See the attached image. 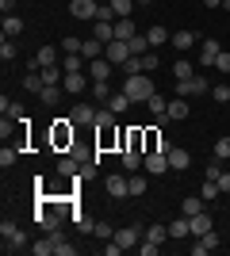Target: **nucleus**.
<instances>
[{"label": "nucleus", "instance_id": "nucleus-41", "mask_svg": "<svg viewBox=\"0 0 230 256\" xmlns=\"http://www.w3.org/2000/svg\"><path fill=\"white\" fill-rule=\"evenodd\" d=\"M96 237H100V241H111V237H115V226L100 218V222H96Z\"/></svg>", "mask_w": 230, "mask_h": 256}, {"label": "nucleus", "instance_id": "nucleus-10", "mask_svg": "<svg viewBox=\"0 0 230 256\" xmlns=\"http://www.w3.org/2000/svg\"><path fill=\"white\" fill-rule=\"evenodd\" d=\"M138 237H142V230H138V226H123V230H115V237H111V241H119L123 248H131V245H138Z\"/></svg>", "mask_w": 230, "mask_h": 256}, {"label": "nucleus", "instance_id": "nucleus-42", "mask_svg": "<svg viewBox=\"0 0 230 256\" xmlns=\"http://www.w3.org/2000/svg\"><path fill=\"white\" fill-rule=\"evenodd\" d=\"M73 222H77V230H81V234H96V222H92V218H85V214H73Z\"/></svg>", "mask_w": 230, "mask_h": 256}, {"label": "nucleus", "instance_id": "nucleus-17", "mask_svg": "<svg viewBox=\"0 0 230 256\" xmlns=\"http://www.w3.org/2000/svg\"><path fill=\"white\" fill-rule=\"evenodd\" d=\"M165 118H173V122H180V118H188V100H184V96L169 100V111H165Z\"/></svg>", "mask_w": 230, "mask_h": 256}, {"label": "nucleus", "instance_id": "nucleus-12", "mask_svg": "<svg viewBox=\"0 0 230 256\" xmlns=\"http://www.w3.org/2000/svg\"><path fill=\"white\" fill-rule=\"evenodd\" d=\"M219 245V234L211 230V234H203V237H196V245H192V256H207L211 248Z\"/></svg>", "mask_w": 230, "mask_h": 256}, {"label": "nucleus", "instance_id": "nucleus-8", "mask_svg": "<svg viewBox=\"0 0 230 256\" xmlns=\"http://www.w3.org/2000/svg\"><path fill=\"white\" fill-rule=\"evenodd\" d=\"M108 195L111 199H127V195H131V180H127V176H108Z\"/></svg>", "mask_w": 230, "mask_h": 256}, {"label": "nucleus", "instance_id": "nucleus-28", "mask_svg": "<svg viewBox=\"0 0 230 256\" xmlns=\"http://www.w3.org/2000/svg\"><path fill=\"white\" fill-rule=\"evenodd\" d=\"M81 54H85L88 62H92V58H104V42H100V38H85V42H81Z\"/></svg>", "mask_w": 230, "mask_h": 256}, {"label": "nucleus", "instance_id": "nucleus-31", "mask_svg": "<svg viewBox=\"0 0 230 256\" xmlns=\"http://www.w3.org/2000/svg\"><path fill=\"white\" fill-rule=\"evenodd\" d=\"M0 111L8 118H23V104H16V100H8V96H0Z\"/></svg>", "mask_w": 230, "mask_h": 256}, {"label": "nucleus", "instance_id": "nucleus-58", "mask_svg": "<svg viewBox=\"0 0 230 256\" xmlns=\"http://www.w3.org/2000/svg\"><path fill=\"white\" fill-rule=\"evenodd\" d=\"M203 4H207V8H222V0H203Z\"/></svg>", "mask_w": 230, "mask_h": 256}, {"label": "nucleus", "instance_id": "nucleus-49", "mask_svg": "<svg viewBox=\"0 0 230 256\" xmlns=\"http://www.w3.org/2000/svg\"><path fill=\"white\" fill-rule=\"evenodd\" d=\"M157 65H161V62H157V54H142V73H153V69H157Z\"/></svg>", "mask_w": 230, "mask_h": 256}, {"label": "nucleus", "instance_id": "nucleus-4", "mask_svg": "<svg viewBox=\"0 0 230 256\" xmlns=\"http://www.w3.org/2000/svg\"><path fill=\"white\" fill-rule=\"evenodd\" d=\"M104 58H108L111 65H123L127 58H134L131 54V42H123V38H115V42H108L104 46Z\"/></svg>", "mask_w": 230, "mask_h": 256}, {"label": "nucleus", "instance_id": "nucleus-40", "mask_svg": "<svg viewBox=\"0 0 230 256\" xmlns=\"http://www.w3.org/2000/svg\"><path fill=\"white\" fill-rule=\"evenodd\" d=\"M199 195H203V203H211V199H219V195H222V192H219V180H207Z\"/></svg>", "mask_w": 230, "mask_h": 256}, {"label": "nucleus", "instance_id": "nucleus-18", "mask_svg": "<svg viewBox=\"0 0 230 256\" xmlns=\"http://www.w3.org/2000/svg\"><path fill=\"white\" fill-rule=\"evenodd\" d=\"M88 80H92V76H85V73H66L62 88H66V92H85V88H88Z\"/></svg>", "mask_w": 230, "mask_h": 256}, {"label": "nucleus", "instance_id": "nucleus-3", "mask_svg": "<svg viewBox=\"0 0 230 256\" xmlns=\"http://www.w3.org/2000/svg\"><path fill=\"white\" fill-rule=\"evenodd\" d=\"M69 16H73V20H96L100 0H69Z\"/></svg>", "mask_w": 230, "mask_h": 256}, {"label": "nucleus", "instance_id": "nucleus-11", "mask_svg": "<svg viewBox=\"0 0 230 256\" xmlns=\"http://www.w3.org/2000/svg\"><path fill=\"white\" fill-rule=\"evenodd\" d=\"M88 76H92V80H108L111 76V62L108 58H92V62H88Z\"/></svg>", "mask_w": 230, "mask_h": 256}, {"label": "nucleus", "instance_id": "nucleus-22", "mask_svg": "<svg viewBox=\"0 0 230 256\" xmlns=\"http://www.w3.org/2000/svg\"><path fill=\"white\" fill-rule=\"evenodd\" d=\"M146 107H150V115H157V122H165V111H169V100H165V96L153 92V96L146 100Z\"/></svg>", "mask_w": 230, "mask_h": 256}, {"label": "nucleus", "instance_id": "nucleus-55", "mask_svg": "<svg viewBox=\"0 0 230 256\" xmlns=\"http://www.w3.org/2000/svg\"><path fill=\"white\" fill-rule=\"evenodd\" d=\"M215 69H222V73H230V54H226V50L219 54V62H215Z\"/></svg>", "mask_w": 230, "mask_h": 256}, {"label": "nucleus", "instance_id": "nucleus-21", "mask_svg": "<svg viewBox=\"0 0 230 256\" xmlns=\"http://www.w3.org/2000/svg\"><path fill=\"white\" fill-rule=\"evenodd\" d=\"M104 107H108V111H115V115H123V111L131 107V100H127V92H111V96L104 100Z\"/></svg>", "mask_w": 230, "mask_h": 256}, {"label": "nucleus", "instance_id": "nucleus-32", "mask_svg": "<svg viewBox=\"0 0 230 256\" xmlns=\"http://www.w3.org/2000/svg\"><path fill=\"white\" fill-rule=\"evenodd\" d=\"M23 88H27V92H35V96H39V92H43V88H46L43 73H27V76H23Z\"/></svg>", "mask_w": 230, "mask_h": 256}, {"label": "nucleus", "instance_id": "nucleus-27", "mask_svg": "<svg viewBox=\"0 0 230 256\" xmlns=\"http://www.w3.org/2000/svg\"><path fill=\"white\" fill-rule=\"evenodd\" d=\"M203 210V195H188L184 203H180V214H184V218H192V214H199Z\"/></svg>", "mask_w": 230, "mask_h": 256}, {"label": "nucleus", "instance_id": "nucleus-24", "mask_svg": "<svg viewBox=\"0 0 230 256\" xmlns=\"http://www.w3.org/2000/svg\"><path fill=\"white\" fill-rule=\"evenodd\" d=\"M0 31H4V38H16V34L23 31V20H20V16H4V23H0Z\"/></svg>", "mask_w": 230, "mask_h": 256}, {"label": "nucleus", "instance_id": "nucleus-47", "mask_svg": "<svg viewBox=\"0 0 230 256\" xmlns=\"http://www.w3.org/2000/svg\"><path fill=\"white\" fill-rule=\"evenodd\" d=\"M203 92H211V84L196 73V76H192V96H203Z\"/></svg>", "mask_w": 230, "mask_h": 256}, {"label": "nucleus", "instance_id": "nucleus-52", "mask_svg": "<svg viewBox=\"0 0 230 256\" xmlns=\"http://www.w3.org/2000/svg\"><path fill=\"white\" fill-rule=\"evenodd\" d=\"M203 176H207V180H219V176H222V168H219V157H215V160L207 164V172H203Z\"/></svg>", "mask_w": 230, "mask_h": 256}, {"label": "nucleus", "instance_id": "nucleus-37", "mask_svg": "<svg viewBox=\"0 0 230 256\" xmlns=\"http://www.w3.org/2000/svg\"><path fill=\"white\" fill-rule=\"evenodd\" d=\"M31 252H35V256H50V252H54V241H50V234L39 237V241L31 245Z\"/></svg>", "mask_w": 230, "mask_h": 256}, {"label": "nucleus", "instance_id": "nucleus-13", "mask_svg": "<svg viewBox=\"0 0 230 256\" xmlns=\"http://www.w3.org/2000/svg\"><path fill=\"white\" fill-rule=\"evenodd\" d=\"M188 164H192V153H188V150H176V146H173V150H169V168H173V172H184Z\"/></svg>", "mask_w": 230, "mask_h": 256}, {"label": "nucleus", "instance_id": "nucleus-34", "mask_svg": "<svg viewBox=\"0 0 230 256\" xmlns=\"http://www.w3.org/2000/svg\"><path fill=\"white\" fill-rule=\"evenodd\" d=\"M150 50H153V46H150L146 34H134V38H131V54H134V58H142V54H150Z\"/></svg>", "mask_w": 230, "mask_h": 256}, {"label": "nucleus", "instance_id": "nucleus-59", "mask_svg": "<svg viewBox=\"0 0 230 256\" xmlns=\"http://www.w3.org/2000/svg\"><path fill=\"white\" fill-rule=\"evenodd\" d=\"M134 4H153V0H134Z\"/></svg>", "mask_w": 230, "mask_h": 256}, {"label": "nucleus", "instance_id": "nucleus-48", "mask_svg": "<svg viewBox=\"0 0 230 256\" xmlns=\"http://www.w3.org/2000/svg\"><path fill=\"white\" fill-rule=\"evenodd\" d=\"M16 157H20V153L12 150V146H4V150H0V164H4V168H12V164H16Z\"/></svg>", "mask_w": 230, "mask_h": 256}, {"label": "nucleus", "instance_id": "nucleus-45", "mask_svg": "<svg viewBox=\"0 0 230 256\" xmlns=\"http://www.w3.org/2000/svg\"><path fill=\"white\" fill-rule=\"evenodd\" d=\"M211 96H215L222 107H226V104H230V84H215V88H211Z\"/></svg>", "mask_w": 230, "mask_h": 256}, {"label": "nucleus", "instance_id": "nucleus-35", "mask_svg": "<svg viewBox=\"0 0 230 256\" xmlns=\"http://www.w3.org/2000/svg\"><path fill=\"white\" fill-rule=\"evenodd\" d=\"M39 100H43V104H46V107H54V104H58V100H62V88H58V84H46V88H43V92H39Z\"/></svg>", "mask_w": 230, "mask_h": 256}, {"label": "nucleus", "instance_id": "nucleus-46", "mask_svg": "<svg viewBox=\"0 0 230 256\" xmlns=\"http://www.w3.org/2000/svg\"><path fill=\"white\" fill-rule=\"evenodd\" d=\"M123 73H127V76L142 73V58H127V62H123Z\"/></svg>", "mask_w": 230, "mask_h": 256}, {"label": "nucleus", "instance_id": "nucleus-6", "mask_svg": "<svg viewBox=\"0 0 230 256\" xmlns=\"http://www.w3.org/2000/svg\"><path fill=\"white\" fill-rule=\"evenodd\" d=\"M69 122H73V126H85V122H96V107H92V104H77L73 111H69Z\"/></svg>", "mask_w": 230, "mask_h": 256}, {"label": "nucleus", "instance_id": "nucleus-53", "mask_svg": "<svg viewBox=\"0 0 230 256\" xmlns=\"http://www.w3.org/2000/svg\"><path fill=\"white\" fill-rule=\"evenodd\" d=\"M138 252H142V256H157V245H153V241H146V237H142V245H138Z\"/></svg>", "mask_w": 230, "mask_h": 256}, {"label": "nucleus", "instance_id": "nucleus-60", "mask_svg": "<svg viewBox=\"0 0 230 256\" xmlns=\"http://www.w3.org/2000/svg\"><path fill=\"white\" fill-rule=\"evenodd\" d=\"M100 4H108V0H100Z\"/></svg>", "mask_w": 230, "mask_h": 256}, {"label": "nucleus", "instance_id": "nucleus-5", "mask_svg": "<svg viewBox=\"0 0 230 256\" xmlns=\"http://www.w3.org/2000/svg\"><path fill=\"white\" fill-rule=\"evenodd\" d=\"M142 168H146V172H153V176L169 172V153H161V150H150V153H146V160H142Z\"/></svg>", "mask_w": 230, "mask_h": 256}, {"label": "nucleus", "instance_id": "nucleus-57", "mask_svg": "<svg viewBox=\"0 0 230 256\" xmlns=\"http://www.w3.org/2000/svg\"><path fill=\"white\" fill-rule=\"evenodd\" d=\"M219 192H230V172H222V176H219Z\"/></svg>", "mask_w": 230, "mask_h": 256}, {"label": "nucleus", "instance_id": "nucleus-9", "mask_svg": "<svg viewBox=\"0 0 230 256\" xmlns=\"http://www.w3.org/2000/svg\"><path fill=\"white\" fill-rule=\"evenodd\" d=\"M46 65H58V50H54V46H39V54H35L31 69L39 73V69H46Z\"/></svg>", "mask_w": 230, "mask_h": 256}, {"label": "nucleus", "instance_id": "nucleus-36", "mask_svg": "<svg viewBox=\"0 0 230 256\" xmlns=\"http://www.w3.org/2000/svg\"><path fill=\"white\" fill-rule=\"evenodd\" d=\"M39 73H43L46 84H58V80H66V76H62V73H66L62 65H46V69H39Z\"/></svg>", "mask_w": 230, "mask_h": 256}, {"label": "nucleus", "instance_id": "nucleus-25", "mask_svg": "<svg viewBox=\"0 0 230 256\" xmlns=\"http://www.w3.org/2000/svg\"><path fill=\"white\" fill-rule=\"evenodd\" d=\"M85 65H88V58H85V54H66V62H62V69H66V73H81Z\"/></svg>", "mask_w": 230, "mask_h": 256}, {"label": "nucleus", "instance_id": "nucleus-44", "mask_svg": "<svg viewBox=\"0 0 230 256\" xmlns=\"http://www.w3.org/2000/svg\"><path fill=\"white\" fill-rule=\"evenodd\" d=\"M215 157H219V160H226V157H230V134H222V138L215 142Z\"/></svg>", "mask_w": 230, "mask_h": 256}, {"label": "nucleus", "instance_id": "nucleus-19", "mask_svg": "<svg viewBox=\"0 0 230 256\" xmlns=\"http://www.w3.org/2000/svg\"><path fill=\"white\" fill-rule=\"evenodd\" d=\"M134 34H138V31H134V20H131V16H123V20H115V38H123V42H131Z\"/></svg>", "mask_w": 230, "mask_h": 256}, {"label": "nucleus", "instance_id": "nucleus-38", "mask_svg": "<svg viewBox=\"0 0 230 256\" xmlns=\"http://www.w3.org/2000/svg\"><path fill=\"white\" fill-rule=\"evenodd\" d=\"M173 76H176V80H192V76H196V73H192V62H176Z\"/></svg>", "mask_w": 230, "mask_h": 256}, {"label": "nucleus", "instance_id": "nucleus-15", "mask_svg": "<svg viewBox=\"0 0 230 256\" xmlns=\"http://www.w3.org/2000/svg\"><path fill=\"white\" fill-rule=\"evenodd\" d=\"M81 168H85V164H81V160H77L73 153L58 160V172H62V176H69V180H77V176H81Z\"/></svg>", "mask_w": 230, "mask_h": 256}, {"label": "nucleus", "instance_id": "nucleus-16", "mask_svg": "<svg viewBox=\"0 0 230 256\" xmlns=\"http://www.w3.org/2000/svg\"><path fill=\"white\" fill-rule=\"evenodd\" d=\"M215 230V222H211V214H192V237H203V234H211Z\"/></svg>", "mask_w": 230, "mask_h": 256}, {"label": "nucleus", "instance_id": "nucleus-51", "mask_svg": "<svg viewBox=\"0 0 230 256\" xmlns=\"http://www.w3.org/2000/svg\"><path fill=\"white\" fill-rule=\"evenodd\" d=\"M81 42H85V38H73V34H69L66 42H62V50L66 54H81Z\"/></svg>", "mask_w": 230, "mask_h": 256}, {"label": "nucleus", "instance_id": "nucleus-23", "mask_svg": "<svg viewBox=\"0 0 230 256\" xmlns=\"http://www.w3.org/2000/svg\"><path fill=\"white\" fill-rule=\"evenodd\" d=\"M169 42H173L176 50H192V42H199V34H196V31H176Z\"/></svg>", "mask_w": 230, "mask_h": 256}, {"label": "nucleus", "instance_id": "nucleus-30", "mask_svg": "<svg viewBox=\"0 0 230 256\" xmlns=\"http://www.w3.org/2000/svg\"><path fill=\"white\" fill-rule=\"evenodd\" d=\"M142 237H146V241H153V245H161L165 237H169V226H146Z\"/></svg>", "mask_w": 230, "mask_h": 256}, {"label": "nucleus", "instance_id": "nucleus-43", "mask_svg": "<svg viewBox=\"0 0 230 256\" xmlns=\"http://www.w3.org/2000/svg\"><path fill=\"white\" fill-rule=\"evenodd\" d=\"M108 4L115 8V16H119V20H123V16H131V8H134V0H108Z\"/></svg>", "mask_w": 230, "mask_h": 256}, {"label": "nucleus", "instance_id": "nucleus-14", "mask_svg": "<svg viewBox=\"0 0 230 256\" xmlns=\"http://www.w3.org/2000/svg\"><path fill=\"white\" fill-rule=\"evenodd\" d=\"M96 27H92V38H100V42L108 46V42H115V23H104V20H92Z\"/></svg>", "mask_w": 230, "mask_h": 256}, {"label": "nucleus", "instance_id": "nucleus-7", "mask_svg": "<svg viewBox=\"0 0 230 256\" xmlns=\"http://www.w3.org/2000/svg\"><path fill=\"white\" fill-rule=\"evenodd\" d=\"M219 54H222V46L215 42V38H203V42H199V65H215Z\"/></svg>", "mask_w": 230, "mask_h": 256}, {"label": "nucleus", "instance_id": "nucleus-26", "mask_svg": "<svg viewBox=\"0 0 230 256\" xmlns=\"http://www.w3.org/2000/svg\"><path fill=\"white\" fill-rule=\"evenodd\" d=\"M142 160H146V153L142 150H123V168H142Z\"/></svg>", "mask_w": 230, "mask_h": 256}, {"label": "nucleus", "instance_id": "nucleus-56", "mask_svg": "<svg viewBox=\"0 0 230 256\" xmlns=\"http://www.w3.org/2000/svg\"><path fill=\"white\" fill-rule=\"evenodd\" d=\"M0 12H4V16H16V0H0Z\"/></svg>", "mask_w": 230, "mask_h": 256}, {"label": "nucleus", "instance_id": "nucleus-20", "mask_svg": "<svg viewBox=\"0 0 230 256\" xmlns=\"http://www.w3.org/2000/svg\"><path fill=\"white\" fill-rule=\"evenodd\" d=\"M169 237H176V241H180V237H192V218L180 214L176 222H169Z\"/></svg>", "mask_w": 230, "mask_h": 256}, {"label": "nucleus", "instance_id": "nucleus-2", "mask_svg": "<svg viewBox=\"0 0 230 256\" xmlns=\"http://www.w3.org/2000/svg\"><path fill=\"white\" fill-rule=\"evenodd\" d=\"M0 237H4V252H20V248H31V237L27 230L16 222H0Z\"/></svg>", "mask_w": 230, "mask_h": 256}, {"label": "nucleus", "instance_id": "nucleus-1", "mask_svg": "<svg viewBox=\"0 0 230 256\" xmlns=\"http://www.w3.org/2000/svg\"><path fill=\"white\" fill-rule=\"evenodd\" d=\"M123 92H127V100H131V104H146L157 88H153L150 73H134V76H127V80H123Z\"/></svg>", "mask_w": 230, "mask_h": 256}, {"label": "nucleus", "instance_id": "nucleus-50", "mask_svg": "<svg viewBox=\"0 0 230 256\" xmlns=\"http://www.w3.org/2000/svg\"><path fill=\"white\" fill-rule=\"evenodd\" d=\"M146 188H150L146 176H131V195H146Z\"/></svg>", "mask_w": 230, "mask_h": 256}, {"label": "nucleus", "instance_id": "nucleus-61", "mask_svg": "<svg viewBox=\"0 0 230 256\" xmlns=\"http://www.w3.org/2000/svg\"><path fill=\"white\" fill-rule=\"evenodd\" d=\"M226 111H230V104H226Z\"/></svg>", "mask_w": 230, "mask_h": 256}, {"label": "nucleus", "instance_id": "nucleus-54", "mask_svg": "<svg viewBox=\"0 0 230 256\" xmlns=\"http://www.w3.org/2000/svg\"><path fill=\"white\" fill-rule=\"evenodd\" d=\"M119 252H127V248H123L119 241H111V245H104V256H119Z\"/></svg>", "mask_w": 230, "mask_h": 256}, {"label": "nucleus", "instance_id": "nucleus-33", "mask_svg": "<svg viewBox=\"0 0 230 256\" xmlns=\"http://www.w3.org/2000/svg\"><path fill=\"white\" fill-rule=\"evenodd\" d=\"M146 38H150V46H165L169 38H173V34L165 31V27H150V31H146Z\"/></svg>", "mask_w": 230, "mask_h": 256}, {"label": "nucleus", "instance_id": "nucleus-39", "mask_svg": "<svg viewBox=\"0 0 230 256\" xmlns=\"http://www.w3.org/2000/svg\"><path fill=\"white\" fill-rule=\"evenodd\" d=\"M0 62H16V42H12V38H4V42H0Z\"/></svg>", "mask_w": 230, "mask_h": 256}, {"label": "nucleus", "instance_id": "nucleus-29", "mask_svg": "<svg viewBox=\"0 0 230 256\" xmlns=\"http://www.w3.org/2000/svg\"><path fill=\"white\" fill-rule=\"evenodd\" d=\"M50 241H54V252H58V256H73V252H77V245H69V241L58 234V230L50 234Z\"/></svg>", "mask_w": 230, "mask_h": 256}]
</instances>
